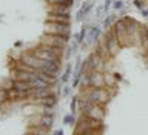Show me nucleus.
Returning a JSON list of instances; mask_svg holds the SVG:
<instances>
[{"instance_id": "4468645a", "label": "nucleus", "mask_w": 148, "mask_h": 135, "mask_svg": "<svg viewBox=\"0 0 148 135\" xmlns=\"http://www.w3.org/2000/svg\"><path fill=\"white\" fill-rule=\"evenodd\" d=\"M28 83H30L31 89H40V88H52L51 85H49V83H47L46 80H43V79H42V77H40L39 74H36V76H34V77H33V79H31V80H30Z\"/></svg>"}, {"instance_id": "6e6552de", "label": "nucleus", "mask_w": 148, "mask_h": 135, "mask_svg": "<svg viewBox=\"0 0 148 135\" xmlns=\"http://www.w3.org/2000/svg\"><path fill=\"white\" fill-rule=\"evenodd\" d=\"M19 61H22L24 64H27V65H30V67H33L37 73H39V70L43 67V61L37 56L33 51H30V52H24L22 55H21V59Z\"/></svg>"}, {"instance_id": "aec40b11", "label": "nucleus", "mask_w": 148, "mask_h": 135, "mask_svg": "<svg viewBox=\"0 0 148 135\" xmlns=\"http://www.w3.org/2000/svg\"><path fill=\"white\" fill-rule=\"evenodd\" d=\"M52 123H53V116H51V114H45V116H42L39 125L43 126V128H46V129H51V128H52Z\"/></svg>"}, {"instance_id": "bb28decb", "label": "nucleus", "mask_w": 148, "mask_h": 135, "mask_svg": "<svg viewBox=\"0 0 148 135\" xmlns=\"http://www.w3.org/2000/svg\"><path fill=\"white\" fill-rule=\"evenodd\" d=\"M104 80H105V88H113L116 83V77H113L111 74H104Z\"/></svg>"}, {"instance_id": "72a5a7b5", "label": "nucleus", "mask_w": 148, "mask_h": 135, "mask_svg": "<svg viewBox=\"0 0 148 135\" xmlns=\"http://www.w3.org/2000/svg\"><path fill=\"white\" fill-rule=\"evenodd\" d=\"M84 135H101V132H98V131H93V132H88V134H84Z\"/></svg>"}, {"instance_id": "2f4dec72", "label": "nucleus", "mask_w": 148, "mask_h": 135, "mask_svg": "<svg viewBox=\"0 0 148 135\" xmlns=\"http://www.w3.org/2000/svg\"><path fill=\"white\" fill-rule=\"evenodd\" d=\"M133 3H135V6H136L138 9H144V3L141 2V0H133Z\"/></svg>"}, {"instance_id": "4be33fe9", "label": "nucleus", "mask_w": 148, "mask_h": 135, "mask_svg": "<svg viewBox=\"0 0 148 135\" xmlns=\"http://www.w3.org/2000/svg\"><path fill=\"white\" fill-rule=\"evenodd\" d=\"M90 8H92V5H90V3H84V6H82V9L79 10V14H77V19H79V21H82L86 15H88V12L90 10Z\"/></svg>"}, {"instance_id": "4c0bfd02", "label": "nucleus", "mask_w": 148, "mask_h": 135, "mask_svg": "<svg viewBox=\"0 0 148 135\" xmlns=\"http://www.w3.org/2000/svg\"><path fill=\"white\" fill-rule=\"evenodd\" d=\"M147 54H148V49H147Z\"/></svg>"}, {"instance_id": "7ed1b4c3", "label": "nucleus", "mask_w": 148, "mask_h": 135, "mask_svg": "<svg viewBox=\"0 0 148 135\" xmlns=\"http://www.w3.org/2000/svg\"><path fill=\"white\" fill-rule=\"evenodd\" d=\"M80 110L83 116L89 117V119H95V120H104L105 117V112H104V105L99 104H93L88 100H80Z\"/></svg>"}, {"instance_id": "f3484780", "label": "nucleus", "mask_w": 148, "mask_h": 135, "mask_svg": "<svg viewBox=\"0 0 148 135\" xmlns=\"http://www.w3.org/2000/svg\"><path fill=\"white\" fill-rule=\"evenodd\" d=\"M36 103L40 104V105H43V107H46V108H52V107L56 104V96H55L53 94H51V95H47V96H45V98L37 100Z\"/></svg>"}, {"instance_id": "1a4fd4ad", "label": "nucleus", "mask_w": 148, "mask_h": 135, "mask_svg": "<svg viewBox=\"0 0 148 135\" xmlns=\"http://www.w3.org/2000/svg\"><path fill=\"white\" fill-rule=\"evenodd\" d=\"M89 86H92V88H105L104 74L101 71H89Z\"/></svg>"}, {"instance_id": "dca6fc26", "label": "nucleus", "mask_w": 148, "mask_h": 135, "mask_svg": "<svg viewBox=\"0 0 148 135\" xmlns=\"http://www.w3.org/2000/svg\"><path fill=\"white\" fill-rule=\"evenodd\" d=\"M37 73H31V71H25V70H16L15 68V79L16 80H24V82H30Z\"/></svg>"}, {"instance_id": "b1692460", "label": "nucleus", "mask_w": 148, "mask_h": 135, "mask_svg": "<svg viewBox=\"0 0 148 135\" xmlns=\"http://www.w3.org/2000/svg\"><path fill=\"white\" fill-rule=\"evenodd\" d=\"M114 22H116V15H107V18H105L104 22H102V27H104L105 30H108V28L113 27Z\"/></svg>"}, {"instance_id": "393cba45", "label": "nucleus", "mask_w": 148, "mask_h": 135, "mask_svg": "<svg viewBox=\"0 0 148 135\" xmlns=\"http://www.w3.org/2000/svg\"><path fill=\"white\" fill-rule=\"evenodd\" d=\"M47 131H49V129H46V128H43V126H40V125H37L36 128H31V129H30V132L34 134V135H46Z\"/></svg>"}, {"instance_id": "f8f14e48", "label": "nucleus", "mask_w": 148, "mask_h": 135, "mask_svg": "<svg viewBox=\"0 0 148 135\" xmlns=\"http://www.w3.org/2000/svg\"><path fill=\"white\" fill-rule=\"evenodd\" d=\"M52 94V89L51 88H40V89H31L30 91V100H40V98H45L47 95Z\"/></svg>"}, {"instance_id": "5701e85b", "label": "nucleus", "mask_w": 148, "mask_h": 135, "mask_svg": "<svg viewBox=\"0 0 148 135\" xmlns=\"http://www.w3.org/2000/svg\"><path fill=\"white\" fill-rule=\"evenodd\" d=\"M37 74H39L43 80H46L51 86H53V85L56 83V76H49V74H46V73H43V71H39Z\"/></svg>"}, {"instance_id": "f704fd0d", "label": "nucleus", "mask_w": 148, "mask_h": 135, "mask_svg": "<svg viewBox=\"0 0 148 135\" xmlns=\"http://www.w3.org/2000/svg\"><path fill=\"white\" fill-rule=\"evenodd\" d=\"M141 12H142L144 17H148V9H141Z\"/></svg>"}, {"instance_id": "9b49d317", "label": "nucleus", "mask_w": 148, "mask_h": 135, "mask_svg": "<svg viewBox=\"0 0 148 135\" xmlns=\"http://www.w3.org/2000/svg\"><path fill=\"white\" fill-rule=\"evenodd\" d=\"M99 36H101V28H98V27H90L89 31H88V36H86L84 45H93L95 42H98Z\"/></svg>"}, {"instance_id": "c756f323", "label": "nucleus", "mask_w": 148, "mask_h": 135, "mask_svg": "<svg viewBox=\"0 0 148 135\" xmlns=\"http://www.w3.org/2000/svg\"><path fill=\"white\" fill-rule=\"evenodd\" d=\"M73 122H74L73 114H68V116H65V117H64V123H65V125H71Z\"/></svg>"}, {"instance_id": "a211bd4d", "label": "nucleus", "mask_w": 148, "mask_h": 135, "mask_svg": "<svg viewBox=\"0 0 148 135\" xmlns=\"http://www.w3.org/2000/svg\"><path fill=\"white\" fill-rule=\"evenodd\" d=\"M49 22H59V24H70L71 22V18L70 15H56V14H49L47 19Z\"/></svg>"}, {"instance_id": "423d86ee", "label": "nucleus", "mask_w": 148, "mask_h": 135, "mask_svg": "<svg viewBox=\"0 0 148 135\" xmlns=\"http://www.w3.org/2000/svg\"><path fill=\"white\" fill-rule=\"evenodd\" d=\"M104 37H105V42H107V46H108V51H110V55L111 58H114L119 52H120V42H119V37L116 36V33L113 31V28H108L104 34Z\"/></svg>"}, {"instance_id": "a878e982", "label": "nucleus", "mask_w": 148, "mask_h": 135, "mask_svg": "<svg viewBox=\"0 0 148 135\" xmlns=\"http://www.w3.org/2000/svg\"><path fill=\"white\" fill-rule=\"evenodd\" d=\"M74 0H47L49 5H67V6H73Z\"/></svg>"}, {"instance_id": "f03ea898", "label": "nucleus", "mask_w": 148, "mask_h": 135, "mask_svg": "<svg viewBox=\"0 0 148 135\" xmlns=\"http://www.w3.org/2000/svg\"><path fill=\"white\" fill-rule=\"evenodd\" d=\"M93 131L101 132L102 131V122L82 116L80 120L76 123V128H74V135H84V134L93 132Z\"/></svg>"}, {"instance_id": "7c9ffc66", "label": "nucleus", "mask_w": 148, "mask_h": 135, "mask_svg": "<svg viewBox=\"0 0 148 135\" xmlns=\"http://www.w3.org/2000/svg\"><path fill=\"white\" fill-rule=\"evenodd\" d=\"M77 101H79V98H73V101H71V113H74V110H76Z\"/></svg>"}, {"instance_id": "6ab92c4d", "label": "nucleus", "mask_w": 148, "mask_h": 135, "mask_svg": "<svg viewBox=\"0 0 148 135\" xmlns=\"http://www.w3.org/2000/svg\"><path fill=\"white\" fill-rule=\"evenodd\" d=\"M12 88H15V89H18V91H22V92H27V94H30V91H31V86H30L28 82L16 80V79L12 82Z\"/></svg>"}, {"instance_id": "f257e3e1", "label": "nucleus", "mask_w": 148, "mask_h": 135, "mask_svg": "<svg viewBox=\"0 0 148 135\" xmlns=\"http://www.w3.org/2000/svg\"><path fill=\"white\" fill-rule=\"evenodd\" d=\"M110 94L105 88H84L82 91V98L83 100H88L93 104H99V105H104L105 103L110 101Z\"/></svg>"}, {"instance_id": "39448f33", "label": "nucleus", "mask_w": 148, "mask_h": 135, "mask_svg": "<svg viewBox=\"0 0 148 135\" xmlns=\"http://www.w3.org/2000/svg\"><path fill=\"white\" fill-rule=\"evenodd\" d=\"M45 33L46 34H58V36H70L71 28L70 24H59V22H45Z\"/></svg>"}, {"instance_id": "473e14b6", "label": "nucleus", "mask_w": 148, "mask_h": 135, "mask_svg": "<svg viewBox=\"0 0 148 135\" xmlns=\"http://www.w3.org/2000/svg\"><path fill=\"white\" fill-rule=\"evenodd\" d=\"M142 46L145 48V51H147V49H148V27H147V39H145V43H144Z\"/></svg>"}, {"instance_id": "c85d7f7f", "label": "nucleus", "mask_w": 148, "mask_h": 135, "mask_svg": "<svg viewBox=\"0 0 148 135\" xmlns=\"http://www.w3.org/2000/svg\"><path fill=\"white\" fill-rule=\"evenodd\" d=\"M123 5H125V3H123L121 0H116L114 5H113V8H114L116 10H120V9H123Z\"/></svg>"}, {"instance_id": "ddd939ff", "label": "nucleus", "mask_w": 148, "mask_h": 135, "mask_svg": "<svg viewBox=\"0 0 148 135\" xmlns=\"http://www.w3.org/2000/svg\"><path fill=\"white\" fill-rule=\"evenodd\" d=\"M30 94L27 92H22V91H18L15 88H9L8 89V100L10 101H16V100H25V98H28Z\"/></svg>"}, {"instance_id": "c9c22d12", "label": "nucleus", "mask_w": 148, "mask_h": 135, "mask_svg": "<svg viewBox=\"0 0 148 135\" xmlns=\"http://www.w3.org/2000/svg\"><path fill=\"white\" fill-rule=\"evenodd\" d=\"M55 135H64V132H62V131L59 129V131H56V134H55Z\"/></svg>"}, {"instance_id": "9d476101", "label": "nucleus", "mask_w": 148, "mask_h": 135, "mask_svg": "<svg viewBox=\"0 0 148 135\" xmlns=\"http://www.w3.org/2000/svg\"><path fill=\"white\" fill-rule=\"evenodd\" d=\"M95 52L99 55L101 58H104V59L111 58L110 51H108V46H107V42H105V37H102V39H99V40L96 42V51Z\"/></svg>"}, {"instance_id": "e433bc0d", "label": "nucleus", "mask_w": 148, "mask_h": 135, "mask_svg": "<svg viewBox=\"0 0 148 135\" xmlns=\"http://www.w3.org/2000/svg\"><path fill=\"white\" fill-rule=\"evenodd\" d=\"M25 135H34V134H31V132H28V134H25Z\"/></svg>"}, {"instance_id": "20e7f679", "label": "nucleus", "mask_w": 148, "mask_h": 135, "mask_svg": "<svg viewBox=\"0 0 148 135\" xmlns=\"http://www.w3.org/2000/svg\"><path fill=\"white\" fill-rule=\"evenodd\" d=\"M68 37L70 36H58V34H43L40 37V45H47V46H53V48H59V49H65L67 43H68Z\"/></svg>"}, {"instance_id": "0eeeda50", "label": "nucleus", "mask_w": 148, "mask_h": 135, "mask_svg": "<svg viewBox=\"0 0 148 135\" xmlns=\"http://www.w3.org/2000/svg\"><path fill=\"white\" fill-rule=\"evenodd\" d=\"M104 63H105V59L101 58L96 52H93L83 63V67L86 68V71H102L104 70Z\"/></svg>"}, {"instance_id": "2eb2a0df", "label": "nucleus", "mask_w": 148, "mask_h": 135, "mask_svg": "<svg viewBox=\"0 0 148 135\" xmlns=\"http://www.w3.org/2000/svg\"><path fill=\"white\" fill-rule=\"evenodd\" d=\"M49 14H56V15H70V6H67V5H51Z\"/></svg>"}, {"instance_id": "412c9836", "label": "nucleus", "mask_w": 148, "mask_h": 135, "mask_svg": "<svg viewBox=\"0 0 148 135\" xmlns=\"http://www.w3.org/2000/svg\"><path fill=\"white\" fill-rule=\"evenodd\" d=\"M88 31H89V28H88V27H83V28L80 30V33H79V34H74V40H76L77 43H84L86 36H88Z\"/></svg>"}, {"instance_id": "cd10ccee", "label": "nucleus", "mask_w": 148, "mask_h": 135, "mask_svg": "<svg viewBox=\"0 0 148 135\" xmlns=\"http://www.w3.org/2000/svg\"><path fill=\"white\" fill-rule=\"evenodd\" d=\"M71 71H73V65H71V64H67L64 74H62V77H61V82H64V83H65V82L70 79V76H71Z\"/></svg>"}]
</instances>
